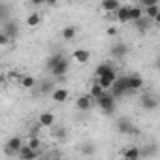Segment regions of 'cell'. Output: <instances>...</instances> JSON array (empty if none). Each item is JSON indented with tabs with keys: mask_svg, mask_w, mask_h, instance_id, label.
<instances>
[{
	"mask_svg": "<svg viewBox=\"0 0 160 160\" xmlns=\"http://www.w3.org/2000/svg\"><path fill=\"white\" fill-rule=\"evenodd\" d=\"M109 91H111V94H113L115 98L124 96L126 92H130V81H128V75H124V77H117V81L113 83V87H111Z\"/></svg>",
	"mask_w": 160,
	"mask_h": 160,
	"instance_id": "6da1fadb",
	"label": "cell"
},
{
	"mask_svg": "<svg viewBox=\"0 0 160 160\" xmlns=\"http://www.w3.org/2000/svg\"><path fill=\"white\" fill-rule=\"evenodd\" d=\"M96 104L100 106V109H102L106 115H111V113L115 111V96H113V94H108V91L96 100Z\"/></svg>",
	"mask_w": 160,
	"mask_h": 160,
	"instance_id": "7a4b0ae2",
	"label": "cell"
},
{
	"mask_svg": "<svg viewBox=\"0 0 160 160\" xmlns=\"http://www.w3.org/2000/svg\"><path fill=\"white\" fill-rule=\"evenodd\" d=\"M25 143H23V139L21 138H17V136H13V138H10L8 141H6V152L8 154H12V156H17V152L21 151V147H23Z\"/></svg>",
	"mask_w": 160,
	"mask_h": 160,
	"instance_id": "3957f363",
	"label": "cell"
},
{
	"mask_svg": "<svg viewBox=\"0 0 160 160\" xmlns=\"http://www.w3.org/2000/svg\"><path fill=\"white\" fill-rule=\"evenodd\" d=\"M115 81H117V73H115V70H113V72H108V73H104V75H100V77H96V83H100L106 91H109V89L113 87Z\"/></svg>",
	"mask_w": 160,
	"mask_h": 160,
	"instance_id": "277c9868",
	"label": "cell"
},
{
	"mask_svg": "<svg viewBox=\"0 0 160 160\" xmlns=\"http://www.w3.org/2000/svg\"><path fill=\"white\" fill-rule=\"evenodd\" d=\"M117 132L119 134H138V128H134L130 119H119L117 121Z\"/></svg>",
	"mask_w": 160,
	"mask_h": 160,
	"instance_id": "5b68a950",
	"label": "cell"
},
{
	"mask_svg": "<svg viewBox=\"0 0 160 160\" xmlns=\"http://www.w3.org/2000/svg\"><path fill=\"white\" fill-rule=\"evenodd\" d=\"M92 102H94V98L91 94H81V96L75 100V108L79 111H89L92 108Z\"/></svg>",
	"mask_w": 160,
	"mask_h": 160,
	"instance_id": "8992f818",
	"label": "cell"
},
{
	"mask_svg": "<svg viewBox=\"0 0 160 160\" xmlns=\"http://www.w3.org/2000/svg\"><path fill=\"white\" fill-rule=\"evenodd\" d=\"M38 154H40V152H38L36 149H32L30 145H23L21 151L17 152V156H19L21 160H34V158H38Z\"/></svg>",
	"mask_w": 160,
	"mask_h": 160,
	"instance_id": "52a82bcc",
	"label": "cell"
},
{
	"mask_svg": "<svg viewBox=\"0 0 160 160\" xmlns=\"http://www.w3.org/2000/svg\"><path fill=\"white\" fill-rule=\"evenodd\" d=\"M72 58H73L77 64H85V62L91 60V51H89V49H75V51L72 53Z\"/></svg>",
	"mask_w": 160,
	"mask_h": 160,
	"instance_id": "ba28073f",
	"label": "cell"
},
{
	"mask_svg": "<svg viewBox=\"0 0 160 160\" xmlns=\"http://www.w3.org/2000/svg\"><path fill=\"white\" fill-rule=\"evenodd\" d=\"M111 55H113L115 58H124V57L128 55V45H126L124 42H117V43L111 47Z\"/></svg>",
	"mask_w": 160,
	"mask_h": 160,
	"instance_id": "9c48e42d",
	"label": "cell"
},
{
	"mask_svg": "<svg viewBox=\"0 0 160 160\" xmlns=\"http://www.w3.org/2000/svg\"><path fill=\"white\" fill-rule=\"evenodd\" d=\"M68 70H70V62H68L66 58H62V60H60V62L51 70V73H53L55 77H64V75L68 73Z\"/></svg>",
	"mask_w": 160,
	"mask_h": 160,
	"instance_id": "30bf717a",
	"label": "cell"
},
{
	"mask_svg": "<svg viewBox=\"0 0 160 160\" xmlns=\"http://www.w3.org/2000/svg\"><path fill=\"white\" fill-rule=\"evenodd\" d=\"M139 104H141V108H143V109H147V111H152V109H156V108H158V100H156L154 96H151V94L141 96Z\"/></svg>",
	"mask_w": 160,
	"mask_h": 160,
	"instance_id": "8fae6325",
	"label": "cell"
},
{
	"mask_svg": "<svg viewBox=\"0 0 160 160\" xmlns=\"http://www.w3.org/2000/svg\"><path fill=\"white\" fill-rule=\"evenodd\" d=\"M60 36H62L64 42H72V40H75V36H77V27H75V25H66V27L60 30Z\"/></svg>",
	"mask_w": 160,
	"mask_h": 160,
	"instance_id": "7c38bea8",
	"label": "cell"
},
{
	"mask_svg": "<svg viewBox=\"0 0 160 160\" xmlns=\"http://www.w3.org/2000/svg\"><path fill=\"white\" fill-rule=\"evenodd\" d=\"M121 156L122 158H128V160H138L139 156H141V151L134 145V147H124L122 151H121Z\"/></svg>",
	"mask_w": 160,
	"mask_h": 160,
	"instance_id": "4fadbf2b",
	"label": "cell"
},
{
	"mask_svg": "<svg viewBox=\"0 0 160 160\" xmlns=\"http://www.w3.org/2000/svg\"><path fill=\"white\" fill-rule=\"evenodd\" d=\"M128 81H130V92L139 91V89L143 87V77H141L139 73H132V75H128Z\"/></svg>",
	"mask_w": 160,
	"mask_h": 160,
	"instance_id": "5bb4252c",
	"label": "cell"
},
{
	"mask_svg": "<svg viewBox=\"0 0 160 160\" xmlns=\"http://www.w3.org/2000/svg\"><path fill=\"white\" fill-rule=\"evenodd\" d=\"M38 122H40V124H42L43 128H51V126L55 124V115H53L51 111H43V113L40 115Z\"/></svg>",
	"mask_w": 160,
	"mask_h": 160,
	"instance_id": "9a60e30c",
	"label": "cell"
},
{
	"mask_svg": "<svg viewBox=\"0 0 160 160\" xmlns=\"http://www.w3.org/2000/svg\"><path fill=\"white\" fill-rule=\"evenodd\" d=\"M115 13L119 23H130V6H121Z\"/></svg>",
	"mask_w": 160,
	"mask_h": 160,
	"instance_id": "2e32d148",
	"label": "cell"
},
{
	"mask_svg": "<svg viewBox=\"0 0 160 160\" xmlns=\"http://www.w3.org/2000/svg\"><path fill=\"white\" fill-rule=\"evenodd\" d=\"M2 32H6L12 40H15L17 36H19V27L15 25V23H4V30Z\"/></svg>",
	"mask_w": 160,
	"mask_h": 160,
	"instance_id": "e0dca14e",
	"label": "cell"
},
{
	"mask_svg": "<svg viewBox=\"0 0 160 160\" xmlns=\"http://www.w3.org/2000/svg\"><path fill=\"white\" fill-rule=\"evenodd\" d=\"M51 96H53V100H55V102H58V104H62V102H66V100H68V96H70V92H68L66 89H55Z\"/></svg>",
	"mask_w": 160,
	"mask_h": 160,
	"instance_id": "ac0fdd59",
	"label": "cell"
},
{
	"mask_svg": "<svg viewBox=\"0 0 160 160\" xmlns=\"http://www.w3.org/2000/svg\"><path fill=\"white\" fill-rule=\"evenodd\" d=\"M119 8H121L119 0H102V10L106 12H117Z\"/></svg>",
	"mask_w": 160,
	"mask_h": 160,
	"instance_id": "d6986e66",
	"label": "cell"
},
{
	"mask_svg": "<svg viewBox=\"0 0 160 160\" xmlns=\"http://www.w3.org/2000/svg\"><path fill=\"white\" fill-rule=\"evenodd\" d=\"M62 58H64V57H62L60 53H55V55H51V57L47 58V62H45V68L51 72V70H53V68H55V66H57V64H58Z\"/></svg>",
	"mask_w": 160,
	"mask_h": 160,
	"instance_id": "ffe728a7",
	"label": "cell"
},
{
	"mask_svg": "<svg viewBox=\"0 0 160 160\" xmlns=\"http://www.w3.org/2000/svg\"><path fill=\"white\" fill-rule=\"evenodd\" d=\"M143 13H145V10H141L139 6H130V21L132 23H136L138 19H141Z\"/></svg>",
	"mask_w": 160,
	"mask_h": 160,
	"instance_id": "44dd1931",
	"label": "cell"
},
{
	"mask_svg": "<svg viewBox=\"0 0 160 160\" xmlns=\"http://www.w3.org/2000/svg\"><path fill=\"white\" fill-rule=\"evenodd\" d=\"M108 72H113V66L109 64V62H102V64H98L96 66V77H100V75H104V73H108Z\"/></svg>",
	"mask_w": 160,
	"mask_h": 160,
	"instance_id": "7402d4cb",
	"label": "cell"
},
{
	"mask_svg": "<svg viewBox=\"0 0 160 160\" xmlns=\"http://www.w3.org/2000/svg\"><path fill=\"white\" fill-rule=\"evenodd\" d=\"M104 92H106V89H104L100 83H96V85H92V87H91V92H89V94H91V96L94 98V102H96V100H98Z\"/></svg>",
	"mask_w": 160,
	"mask_h": 160,
	"instance_id": "603a6c76",
	"label": "cell"
},
{
	"mask_svg": "<svg viewBox=\"0 0 160 160\" xmlns=\"http://www.w3.org/2000/svg\"><path fill=\"white\" fill-rule=\"evenodd\" d=\"M151 21H152V19H149V17H147V19H143V17H141V19H138V21L134 23V27H136L138 30H141V32H145V30L149 28V25H151Z\"/></svg>",
	"mask_w": 160,
	"mask_h": 160,
	"instance_id": "cb8c5ba5",
	"label": "cell"
},
{
	"mask_svg": "<svg viewBox=\"0 0 160 160\" xmlns=\"http://www.w3.org/2000/svg\"><path fill=\"white\" fill-rule=\"evenodd\" d=\"M36 85V79L32 77V75H25L23 79H21V87L23 89H32Z\"/></svg>",
	"mask_w": 160,
	"mask_h": 160,
	"instance_id": "d4e9b609",
	"label": "cell"
},
{
	"mask_svg": "<svg viewBox=\"0 0 160 160\" xmlns=\"http://www.w3.org/2000/svg\"><path fill=\"white\" fill-rule=\"evenodd\" d=\"M158 12H160L158 4H152V6H147V8H145V15H147L149 19H154V17L158 15Z\"/></svg>",
	"mask_w": 160,
	"mask_h": 160,
	"instance_id": "484cf974",
	"label": "cell"
},
{
	"mask_svg": "<svg viewBox=\"0 0 160 160\" xmlns=\"http://www.w3.org/2000/svg\"><path fill=\"white\" fill-rule=\"evenodd\" d=\"M40 21H42V17H40L38 13H30V15L27 17V25H28V27H38Z\"/></svg>",
	"mask_w": 160,
	"mask_h": 160,
	"instance_id": "4316f807",
	"label": "cell"
},
{
	"mask_svg": "<svg viewBox=\"0 0 160 160\" xmlns=\"http://www.w3.org/2000/svg\"><path fill=\"white\" fill-rule=\"evenodd\" d=\"M27 145H30L32 149H40V145H42V141H40V138L38 136H28V141H27Z\"/></svg>",
	"mask_w": 160,
	"mask_h": 160,
	"instance_id": "83f0119b",
	"label": "cell"
},
{
	"mask_svg": "<svg viewBox=\"0 0 160 160\" xmlns=\"http://www.w3.org/2000/svg\"><path fill=\"white\" fill-rule=\"evenodd\" d=\"M12 42V38L6 34V32H2V34H0V45H8Z\"/></svg>",
	"mask_w": 160,
	"mask_h": 160,
	"instance_id": "f1b7e54d",
	"label": "cell"
},
{
	"mask_svg": "<svg viewBox=\"0 0 160 160\" xmlns=\"http://www.w3.org/2000/svg\"><path fill=\"white\" fill-rule=\"evenodd\" d=\"M55 136H57V139H60V141H64V139H66V130H64V128H57V132H55Z\"/></svg>",
	"mask_w": 160,
	"mask_h": 160,
	"instance_id": "f546056e",
	"label": "cell"
},
{
	"mask_svg": "<svg viewBox=\"0 0 160 160\" xmlns=\"http://www.w3.org/2000/svg\"><path fill=\"white\" fill-rule=\"evenodd\" d=\"M51 89H53V83H51V81H45V83H42V92H43V94H45V92H49Z\"/></svg>",
	"mask_w": 160,
	"mask_h": 160,
	"instance_id": "4dcf8cb0",
	"label": "cell"
},
{
	"mask_svg": "<svg viewBox=\"0 0 160 160\" xmlns=\"http://www.w3.org/2000/svg\"><path fill=\"white\" fill-rule=\"evenodd\" d=\"M141 2V6L143 8H147V6H152V4H158V0H139Z\"/></svg>",
	"mask_w": 160,
	"mask_h": 160,
	"instance_id": "1f68e13d",
	"label": "cell"
},
{
	"mask_svg": "<svg viewBox=\"0 0 160 160\" xmlns=\"http://www.w3.org/2000/svg\"><path fill=\"white\" fill-rule=\"evenodd\" d=\"M83 152H85V154H92V152H94V147H92V145L89 147V143H87V145L83 147Z\"/></svg>",
	"mask_w": 160,
	"mask_h": 160,
	"instance_id": "d6a6232c",
	"label": "cell"
},
{
	"mask_svg": "<svg viewBox=\"0 0 160 160\" xmlns=\"http://www.w3.org/2000/svg\"><path fill=\"white\" fill-rule=\"evenodd\" d=\"M30 2L34 4V6H42V4H45L47 0H30Z\"/></svg>",
	"mask_w": 160,
	"mask_h": 160,
	"instance_id": "836d02e7",
	"label": "cell"
},
{
	"mask_svg": "<svg viewBox=\"0 0 160 160\" xmlns=\"http://www.w3.org/2000/svg\"><path fill=\"white\" fill-rule=\"evenodd\" d=\"M152 23H154L156 27H160V12H158V15H156V17L152 19Z\"/></svg>",
	"mask_w": 160,
	"mask_h": 160,
	"instance_id": "e575fe53",
	"label": "cell"
},
{
	"mask_svg": "<svg viewBox=\"0 0 160 160\" xmlns=\"http://www.w3.org/2000/svg\"><path fill=\"white\" fill-rule=\"evenodd\" d=\"M58 2H60V0H47L45 4H49V6H55V4H58Z\"/></svg>",
	"mask_w": 160,
	"mask_h": 160,
	"instance_id": "d590c367",
	"label": "cell"
},
{
	"mask_svg": "<svg viewBox=\"0 0 160 160\" xmlns=\"http://www.w3.org/2000/svg\"><path fill=\"white\" fill-rule=\"evenodd\" d=\"M115 34H117L115 28H108V36H115Z\"/></svg>",
	"mask_w": 160,
	"mask_h": 160,
	"instance_id": "8d00e7d4",
	"label": "cell"
},
{
	"mask_svg": "<svg viewBox=\"0 0 160 160\" xmlns=\"http://www.w3.org/2000/svg\"><path fill=\"white\" fill-rule=\"evenodd\" d=\"M156 66H158V68H160V57H158V60H156Z\"/></svg>",
	"mask_w": 160,
	"mask_h": 160,
	"instance_id": "74e56055",
	"label": "cell"
}]
</instances>
